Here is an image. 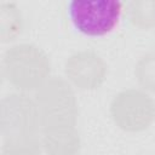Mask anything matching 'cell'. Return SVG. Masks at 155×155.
Wrapping results in <instances>:
<instances>
[{"instance_id":"obj_6","label":"cell","mask_w":155,"mask_h":155,"mask_svg":"<svg viewBox=\"0 0 155 155\" xmlns=\"http://www.w3.org/2000/svg\"><path fill=\"white\" fill-rule=\"evenodd\" d=\"M64 73L71 85L82 91H91L104 82L107 64L94 51H78L65 61Z\"/></svg>"},{"instance_id":"obj_5","label":"cell","mask_w":155,"mask_h":155,"mask_svg":"<svg viewBox=\"0 0 155 155\" xmlns=\"http://www.w3.org/2000/svg\"><path fill=\"white\" fill-rule=\"evenodd\" d=\"M121 11L122 2L116 0H73L69 4V16L74 27L90 36H102L111 31Z\"/></svg>"},{"instance_id":"obj_9","label":"cell","mask_w":155,"mask_h":155,"mask_svg":"<svg viewBox=\"0 0 155 155\" xmlns=\"http://www.w3.org/2000/svg\"><path fill=\"white\" fill-rule=\"evenodd\" d=\"M128 17L131 23L139 29L155 27V1L138 0L128 5Z\"/></svg>"},{"instance_id":"obj_7","label":"cell","mask_w":155,"mask_h":155,"mask_svg":"<svg viewBox=\"0 0 155 155\" xmlns=\"http://www.w3.org/2000/svg\"><path fill=\"white\" fill-rule=\"evenodd\" d=\"M41 147L47 155H78L81 138L76 127L41 131Z\"/></svg>"},{"instance_id":"obj_1","label":"cell","mask_w":155,"mask_h":155,"mask_svg":"<svg viewBox=\"0 0 155 155\" xmlns=\"http://www.w3.org/2000/svg\"><path fill=\"white\" fill-rule=\"evenodd\" d=\"M2 155H40L41 125L33 98L23 92L6 94L0 103Z\"/></svg>"},{"instance_id":"obj_2","label":"cell","mask_w":155,"mask_h":155,"mask_svg":"<svg viewBox=\"0 0 155 155\" xmlns=\"http://www.w3.org/2000/svg\"><path fill=\"white\" fill-rule=\"evenodd\" d=\"M50 73L47 54L34 44H16L4 53L2 74L18 91H36L48 80Z\"/></svg>"},{"instance_id":"obj_10","label":"cell","mask_w":155,"mask_h":155,"mask_svg":"<svg viewBox=\"0 0 155 155\" xmlns=\"http://www.w3.org/2000/svg\"><path fill=\"white\" fill-rule=\"evenodd\" d=\"M134 76L144 91L155 92V51H150L138 59Z\"/></svg>"},{"instance_id":"obj_3","label":"cell","mask_w":155,"mask_h":155,"mask_svg":"<svg viewBox=\"0 0 155 155\" xmlns=\"http://www.w3.org/2000/svg\"><path fill=\"white\" fill-rule=\"evenodd\" d=\"M34 102L41 131L76 127L78 102L68 80L59 76H50L35 91Z\"/></svg>"},{"instance_id":"obj_4","label":"cell","mask_w":155,"mask_h":155,"mask_svg":"<svg viewBox=\"0 0 155 155\" xmlns=\"http://www.w3.org/2000/svg\"><path fill=\"white\" fill-rule=\"evenodd\" d=\"M114 124L126 132L147 130L155 119V103L143 90L127 88L114 96L109 107Z\"/></svg>"},{"instance_id":"obj_8","label":"cell","mask_w":155,"mask_h":155,"mask_svg":"<svg viewBox=\"0 0 155 155\" xmlns=\"http://www.w3.org/2000/svg\"><path fill=\"white\" fill-rule=\"evenodd\" d=\"M23 29V17L15 2H2L0 5V38L1 41L16 39Z\"/></svg>"}]
</instances>
